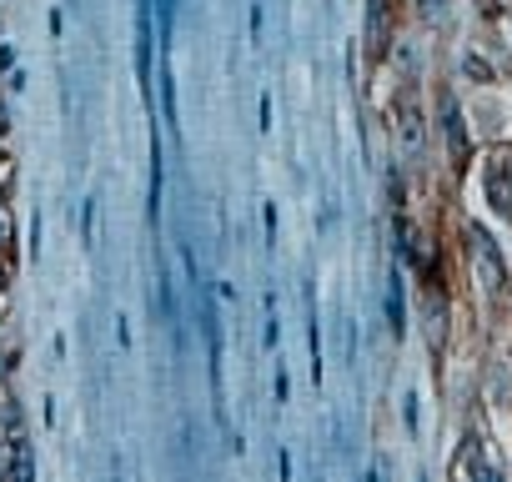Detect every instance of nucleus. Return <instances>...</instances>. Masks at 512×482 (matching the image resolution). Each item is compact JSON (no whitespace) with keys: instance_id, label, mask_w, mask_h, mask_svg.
Returning <instances> with one entry per match:
<instances>
[{"instance_id":"obj_7","label":"nucleus","mask_w":512,"mask_h":482,"mask_svg":"<svg viewBox=\"0 0 512 482\" xmlns=\"http://www.w3.org/2000/svg\"><path fill=\"white\" fill-rule=\"evenodd\" d=\"M442 332H447V307H442V297H432L427 302V337H432V347H442Z\"/></svg>"},{"instance_id":"obj_11","label":"nucleus","mask_w":512,"mask_h":482,"mask_svg":"<svg viewBox=\"0 0 512 482\" xmlns=\"http://www.w3.org/2000/svg\"><path fill=\"white\" fill-rule=\"evenodd\" d=\"M246 26H251V41H262V26H267V11H262V0H256V6H251Z\"/></svg>"},{"instance_id":"obj_14","label":"nucleus","mask_w":512,"mask_h":482,"mask_svg":"<svg viewBox=\"0 0 512 482\" xmlns=\"http://www.w3.org/2000/svg\"><path fill=\"white\" fill-rule=\"evenodd\" d=\"M422 16L427 21H442V0H422Z\"/></svg>"},{"instance_id":"obj_12","label":"nucleus","mask_w":512,"mask_h":482,"mask_svg":"<svg viewBox=\"0 0 512 482\" xmlns=\"http://www.w3.org/2000/svg\"><path fill=\"white\" fill-rule=\"evenodd\" d=\"M31 257H41V211L31 216Z\"/></svg>"},{"instance_id":"obj_13","label":"nucleus","mask_w":512,"mask_h":482,"mask_svg":"<svg viewBox=\"0 0 512 482\" xmlns=\"http://www.w3.org/2000/svg\"><path fill=\"white\" fill-rule=\"evenodd\" d=\"M16 66V46H0V76H6Z\"/></svg>"},{"instance_id":"obj_8","label":"nucleus","mask_w":512,"mask_h":482,"mask_svg":"<svg viewBox=\"0 0 512 482\" xmlns=\"http://www.w3.org/2000/svg\"><path fill=\"white\" fill-rule=\"evenodd\" d=\"M0 252H16V216L6 206V191H0Z\"/></svg>"},{"instance_id":"obj_10","label":"nucleus","mask_w":512,"mask_h":482,"mask_svg":"<svg viewBox=\"0 0 512 482\" xmlns=\"http://www.w3.org/2000/svg\"><path fill=\"white\" fill-rule=\"evenodd\" d=\"M81 236H86V241L96 236V196H91V201L81 206Z\"/></svg>"},{"instance_id":"obj_4","label":"nucleus","mask_w":512,"mask_h":482,"mask_svg":"<svg viewBox=\"0 0 512 482\" xmlns=\"http://www.w3.org/2000/svg\"><path fill=\"white\" fill-rule=\"evenodd\" d=\"M0 437H26V407L11 392H0Z\"/></svg>"},{"instance_id":"obj_3","label":"nucleus","mask_w":512,"mask_h":482,"mask_svg":"<svg viewBox=\"0 0 512 482\" xmlns=\"http://www.w3.org/2000/svg\"><path fill=\"white\" fill-rule=\"evenodd\" d=\"M422 116H412V111H402L397 116V151H402V161L407 166H417L422 161V126H417Z\"/></svg>"},{"instance_id":"obj_1","label":"nucleus","mask_w":512,"mask_h":482,"mask_svg":"<svg viewBox=\"0 0 512 482\" xmlns=\"http://www.w3.org/2000/svg\"><path fill=\"white\" fill-rule=\"evenodd\" d=\"M467 236H472V272H477V287H482V292H502V287H507V267H502L497 247H492V236H487L482 226H472Z\"/></svg>"},{"instance_id":"obj_2","label":"nucleus","mask_w":512,"mask_h":482,"mask_svg":"<svg viewBox=\"0 0 512 482\" xmlns=\"http://www.w3.org/2000/svg\"><path fill=\"white\" fill-rule=\"evenodd\" d=\"M482 191H487V206L497 211V221H512V161L507 156H492L487 161Z\"/></svg>"},{"instance_id":"obj_5","label":"nucleus","mask_w":512,"mask_h":482,"mask_svg":"<svg viewBox=\"0 0 512 482\" xmlns=\"http://www.w3.org/2000/svg\"><path fill=\"white\" fill-rule=\"evenodd\" d=\"M387 327L402 337L407 332V307H402V277L392 272V282H387Z\"/></svg>"},{"instance_id":"obj_6","label":"nucleus","mask_w":512,"mask_h":482,"mask_svg":"<svg viewBox=\"0 0 512 482\" xmlns=\"http://www.w3.org/2000/svg\"><path fill=\"white\" fill-rule=\"evenodd\" d=\"M447 146H452V161L467 156V121H462V111L452 101H447Z\"/></svg>"},{"instance_id":"obj_9","label":"nucleus","mask_w":512,"mask_h":482,"mask_svg":"<svg viewBox=\"0 0 512 482\" xmlns=\"http://www.w3.org/2000/svg\"><path fill=\"white\" fill-rule=\"evenodd\" d=\"M16 367H21V352H11L6 342H0V387H6V382L16 377Z\"/></svg>"}]
</instances>
